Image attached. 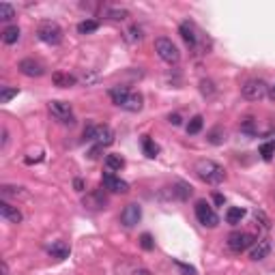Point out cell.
I'll return each instance as SVG.
<instances>
[{"instance_id": "14", "label": "cell", "mask_w": 275, "mask_h": 275, "mask_svg": "<svg viewBox=\"0 0 275 275\" xmlns=\"http://www.w3.org/2000/svg\"><path fill=\"white\" fill-rule=\"evenodd\" d=\"M271 254V243H269V241H256V243H254V247L252 249H249V258H252V260H264V258L266 256H269Z\"/></svg>"}, {"instance_id": "5", "label": "cell", "mask_w": 275, "mask_h": 275, "mask_svg": "<svg viewBox=\"0 0 275 275\" xmlns=\"http://www.w3.org/2000/svg\"><path fill=\"white\" fill-rule=\"evenodd\" d=\"M266 93H269V86H266V82H262V80H247V82L241 86V95H243L247 101H260Z\"/></svg>"}, {"instance_id": "16", "label": "cell", "mask_w": 275, "mask_h": 275, "mask_svg": "<svg viewBox=\"0 0 275 275\" xmlns=\"http://www.w3.org/2000/svg\"><path fill=\"white\" fill-rule=\"evenodd\" d=\"M0 193H3V198H13V200H26L28 198V191L24 187H18V185H3L0 187Z\"/></svg>"}, {"instance_id": "31", "label": "cell", "mask_w": 275, "mask_h": 275, "mask_svg": "<svg viewBox=\"0 0 275 275\" xmlns=\"http://www.w3.org/2000/svg\"><path fill=\"white\" fill-rule=\"evenodd\" d=\"M260 155H262V159L269 161V159L275 155V142H264V144H260Z\"/></svg>"}, {"instance_id": "41", "label": "cell", "mask_w": 275, "mask_h": 275, "mask_svg": "<svg viewBox=\"0 0 275 275\" xmlns=\"http://www.w3.org/2000/svg\"><path fill=\"white\" fill-rule=\"evenodd\" d=\"M74 185H76V189H78V191H84V183L80 181V179H76V181H74Z\"/></svg>"}, {"instance_id": "13", "label": "cell", "mask_w": 275, "mask_h": 275, "mask_svg": "<svg viewBox=\"0 0 275 275\" xmlns=\"http://www.w3.org/2000/svg\"><path fill=\"white\" fill-rule=\"evenodd\" d=\"M116 273L118 275H153L147 266L135 264V262H120V264H116Z\"/></svg>"}, {"instance_id": "20", "label": "cell", "mask_w": 275, "mask_h": 275, "mask_svg": "<svg viewBox=\"0 0 275 275\" xmlns=\"http://www.w3.org/2000/svg\"><path fill=\"white\" fill-rule=\"evenodd\" d=\"M179 32H181V37H183V41L187 43L189 47H193L196 45V41H198V37H196V30H193V26L191 24H187V22H183L181 26H179Z\"/></svg>"}, {"instance_id": "24", "label": "cell", "mask_w": 275, "mask_h": 275, "mask_svg": "<svg viewBox=\"0 0 275 275\" xmlns=\"http://www.w3.org/2000/svg\"><path fill=\"white\" fill-rule=\"evenodd\" d=\"M106 168L110 170V172H118V170L125 168V159L120 155H108L106 157Z\"/></svg>"}, {"instance_id": "36", "label": "cell", "mask_w": 275, "mask_h": 275, "mask_svg": "<svg viewBox=\"0 0 275 275\" xmlns=\"http://www.w3.org/2000/svg\"><path fill=\"white\" fill-rule=\"evenodd\" d=\"M200 91L204 95H213V82H209V80H202L200 82Z\"/></svg>"}, {"instance_id": "17", "label": "cell", "mask_w": 275, "mask_h": 275, "mask_svg": "<svg viewBox=\"0 0 275 275\" xmlns=\"http://www.w3.org/2000/svg\"><path fill=\"white\" fill-rule=\"evenodd\" d=\"M52 82L58 88H71V86H76L78 78L71 74H64V71H56V74H52Z\"/></svg>"}, {"instance_id": "28", "label": "cell", "mask_w": 275, "mask_h": 275, "mask_svg": "<svg viewBox=\"0 0 275 275\" xmlns=\"http://www.w3.org/2000/svg\"><path fill=\"white\" fill-rule=\"evenodd\" d=\"M15 18V9L9 3H0V20L3 22H9Z\"/></svg>"}, {"instance_id": "39", "label": "cell", "mask_w": 275, "mask_h": 275, "mask_svg": "<svg viewBox=\"0 0 275 275\" xmlns=\"http://www.w3.org/2000/svg\"><path fill=\"white\" fill-rule=\"evenodd\" d=\"M7 144H9V131H7V127H3V144L0 147L7 149Z\"/></svg>"}, {"instance_id": "3", "label": "cell", "mask_w": 275, "mask_h": 275, "mask_svg": "<svg viewBox=\"0 0 275 275\" xmlns=\"http://www.w3.org/2000/svg\"><path fill=\"white\" fill-rule=\"evenodd\" d=\"M37 37L47 45H58L62 41V28L54 22H43L41 26L37 28Z\"/></svg>"}, {"instance_id": "19", "label": "cell", "mask_w": 275, "mask_h": 275, "mask_svg": "<svg viewBox=\"0 0 275 275\" xmlns=\"http://www.w3.org/2000/svg\"><path fill=\"white\" fill-rule=\"evenodd\" d=\"M129 88L127 86H114V88H110V99L112 103H116L118 108H123V103L127 101V97H129Z\"/></svg>"}, {"instance_id": "1", "label": "cell", "mask_w": 275, "mask_h": 275, "mask_svg": "<svg viewBox=\"0 0 275 275\" xmlns=\"http://www.w3.org/2000/svg\"><path fill=\"white\" fill-rule=\"evenodd\" d=\"M196 172H198L200 179L209 185H220L226 181V170L211 159H200L196 164Z\"/></svg>"}, {"instance_id": "37", "label": "cell", "mask_w": 275, "mask_h": 275, "mask_svg": "<svg viewBox=\"0 0 275 275\" xmlns=\"http://www.w3.org/2000/svg\"><path fill=\"white\" fill-rule=\"evenodd\" d=\"M176 266H179V269L185 273V275H196V269H193V266H189V264H183V262H176Z\"/></svg>"}, {"instance_id": "43", "label": "cell", "mask_w": 275, "mask_h": 275, "mask_svg": "<svg viewBox=\"0 0 275 275\" xmlns=\"http://www.w3.org/2000/svg\"><path fill=\"white\" fill-rule=\"evenodd\" d=\"M266 95H269V99H271V101H275V84L269 86V93H266Z\"/></svg>"}, {"instance_id": "7", "label": "cell", "mask_w": 275, "mask_h": 275, "mask_svg": "<svg viewBox=\"0 0 275 275\" xmlns=\"http://www.w3.org/2000/svg\"><path fill=\"white\" fill-rule=\"evenodd\" d=\"M254 243H256V237L254 234H249V232H232V234H228V247L237 254L245 252V249H249V247H254Z\"/></svg>"}, {"instance_id": "9", "label": "cell", "mask_w": 275, "mask_h": 275, "mask_svg": "<svg viewBox=\"0 0 275 275\" xmlns=\"http://www.w3.org/2000/svg\"><path fill=\"white\" fill-rule=\"evenodd\" d=\"M18 69L22 71L24 76H28V78H41L43 74H45V67L39 60H35V58H24V60H20V64H18Z\"/></svg>"}, {"instance_id": "10", "label": "cell", "mask_w": 275, "mask_h": 275, "mask_svg": "<svg viewBox=\"0 0 275 275\" xmlns=\"http://www.w3.org/2000/svg\"><path fill=\"white\" fill-rule=\"evenodd\" d=\"M93 140L97 142V147L106 149V147H110V144H114V131H112L108 125H97Z\"/></svg>"}, {"instance_id": "27", "label": "cell", "mask_w": 275, "mask_h": 275, "mask_svg": "<svg viewBox=\"0 0 275 275\" xmlns=\"http://www.w3.org/2000/svg\"><path fill=\"white\" fill-rule=\"evenodd\" d=\"M202 127H204V118L198 114V116H193L189 123H187V133H189V135H196V133H200Z\"/></svg>"}, {"instance_id": "8", "label": "cell", "mask_w": 275, "mask_h": 275, "mask_svg": "<svg viewBox=\"0 0 275 275\" xmlns=\"http://www.w3.org/2000/svg\"><path fill=\"white\" fill-rule=\"evenodd\" d=\"M142 220V209L140 204H135V202H131V204H127L123 209V213H120V222H123L125 228H133V226H138Z\"/></svg>"}, {"instance_id": "23", "label": "cell", "mask_w": 275, "mask_h": 275, "mask_svg": "<svg viewBox=\"0 0 275 275\" xmlns=\"http://www.w3.org/2000/svg\"><path fill=\"white\" fill-rule=\"evenodd\" d=\"M142 151H144V155L151 157V159H155L159 155V147L155 144V140H151L149 135L142 138Z\"/></svg>"}, {"instance_id": "32", "label": "cell", "mask_w": 275, "mask_h": 275, "mask_svg": "<svg viewBox=\"0 0 275 275\" xmlns=\"http://www.w3.org/2000/svg\"><path fill=\"white\" fill-rule=\"evenodd\" d=\"M172 193H176L181 200H185V198L191 196V187L189 185H185V183H176V189H172Z\"/></svg>"}, {"instance_id": "42", "label": "cell", "mask_w": 275, "mask_h": 275, "mask_svg": "<svg viewBox=\"0 0 275 275\" xmlns=\"http://www.w3.org/2000/svg\"><path fill=\"white\" fill-rule=\"evenodd\" d=\"M0 269H3V275H9V264H7L5 260L0 262Z\"/></svg>"}, {"instance_id": "11", "label": "cell", "mask_w": 275, "mask_h": 275, "mask_svg": "<svg viewBox=\"0 0 275 275\" xmlns=\"http://www.w3.org/2000/svg\"><path fill=\"white\" fill-rule=\"evenodd\" d=\"M0 215H3V220L9 222V224H22V220H24V215H22L20 209L13 207L11 202H7V200L0 202Z\"/></svg>"}, {"instance_id": "4", "label": "cell", "mask_w": 275, "mask_h": 275, "mask_svg": "<svg viewBox=\"0 0 275 275\" xmlns=\"http://www.w3.org/2000/svg\"><path fill=\"white\" fill-rule=\"evenodd\" d=\"M196 220L204 226V228H215L220 224V217L213 211V207L207 200H198L196 202Z\"/></svg>"}, {"instance_id": "40", "label": "cell", "mask_w": 275, "mask_h": 275, "mask_svg": "<svg viewBox=\"0 0 275 275\" xmlns=\"http://www.w3.org/2000/svg\"><path fill=\"white\" fill-rule=\"evenodd\" d=\"M99 151H103L101 147H95L91 153H88V155H91V159H97V157H99Z\"/></svg>"}, {"instance_id": "2", "label": "cell", "mask_w": 275, "mask_h": 275, "mask_svg": "<svg viewBox=\"0 0 275 275\" xmlns=\"http://www.w3.org/2000/svg\"><path fill=\"white\" fill-rule=\"evenodd\" d=\"M155 52H157L159 58L164 62H168V64H179V60H181L179 47H176L172 43V39H168V37L155 39Z\"/></svg>"}, {"instance_id": "35", "label": "cell", "mask_w": 275, "mask_h": 275, "mask_svg": "<svg viewBox=\"0 0 275 275\" xmlns=\"http://www.w3.org/2000/svg\"><path fill=\"white\" fill-rule=\"evenodd\" d=\"M254 217H256V222L262 226V230H269V228H271V220H269V217H266L262 211H254Z\"/></svg>"}, {"instance_id": "30", "label": "cell", "mask_w": 275, "mask_h": 275, "mask_svg": "<svg viewBox=\"0 0 275 275\" xmlns=\"http://www.w3.org/2000/svg\"><path fill=\"white\" fill-rule=\"evenodd\" d=\"M91 204H95V209H103L106 207V198H101L99 193H93V196L84 198V207H91Z\"/></svg>"}, {"instance_id": "21", "label": "cell", "mask_w": 275, "mask_h": 275, "mask_svg": "<svg viewBox=\"0 0 275 275\" xmlns=\"http://www.w3.org/2000/svg\"><path fill=\"white\" fill-rule=\"evenodd\" d=\"M243 217H245V209H241V207H230L228 211H226V222H228L230 226L241 224Z\"/></svg>"}, {"instance_id": "33", "label": "cell", "mask_w": 275, "mask_h": 275, "mask_svg": "<svg viewBox=\"0 0 275 275\" xmlns=\"http://www.w3.org/2000/svg\"><path fill=\"white\" fill-rule=\"evenodd\" d=\"M140 245H142V249L151 252V249H155V241H153V237H151L149 232H144L142 237H140Z\"/></svg>"}, {"instance_id": "22", "label": "cell", "mask_w": 275, "mask_h": 275, "mask_svg": "<svg viewBox=\"0 0 275 275\" xmlns=\"http://www.w3.org/2000/svg\"><path fill=\"white\" fill-rule=\"evenodd\" d=\"M20 35H22V30L18 26H7L3 30V41L7 45H13V43H18L20 41Z\"/></svg>"}, {"instance_id": "6", "label": "cell", "mask_w": 275, "mask_h": 275, "mask_svg": "<svg viewBox=\"0 0 275 275\" xmlns=\"http://www.w3.org/2000/svg\"><path fill=\"white\" fill-rule=\"evenodd\" d=\"M47 110H50V114L58 120V123H64V125H74L76 123L74 110H71V106L67 101H50Z\"/></svg>"}, {"instance_id": "34", "label": "cell", "mask_w": 275, "mask_h": 275, "mask_svg": "<svg viewBox=\"0 0 275 275\" xmlns=\"http://www.w3.org/2000/svg\"><path fill=\"white\" fill-rule=\"evenodd\" d=\"M127 15H129V13H127L125 9H108V18L114 20V22H123Z\"/></svg>"}, {"instance_id": "25", "label": "cell", "mask_w": 275, "mask_h": 275, "mask_svg": "<svg viewBox=\"0 0 275 275\" xmlns=\"http://www.w3.org/2000/svg\"><path fill=\"white\" fill-rule=\"evenodd\" d=\"M97 28H99V22H97V20H84V22L78 24L80 35H91V32H95Z\"/></svg>"}, {"instance_id": "26", "label": "cell", "mask_w": 275, "mask_h": 275, "mask_svg": "<svg viewBox=\"0 0 275 275\" xmlns=\"http://www.w3.org/2000/svg\"><path fill=\"white\" fill-rule=\"evenodd\" d=\"M142 28L140 26H131V28H127V32H125V39L129 43H140L142 41Z\"/></svg>"}, {"instance_id": "38", "label": "cell", "mask_w": 275, "mask_h": 275, "mask_svg": "<svg viewBox=\"0 0 275 275\" xmlns=\"http://www.w3.org/2000/svg\"><path fill=\"white\" fill-rule=\"evenodd\" d=\"M168 123H170V125H174V127H176V125H181V114H170V116H168Z\"/></svg>"}, {"instance_id": "18", "label": "cell", "mask_w": 275, "mask_h": 275, "mask_svg": "<svg viewBox=\"0 0 275 275\" xmlns=\"http://www.w3.org/2000/svg\"><path fill=\"white\" fill-rule=\"evenodd\" d=\"M142 106H144V97L140 93H129L127 101L123 103V110H127V112H140Z\"/></svg>"}, {"instance_id": "12", "label": "cell", "mask_w": 275, "mask_h": 275, "mask_svg": "<svg viewBox=\"0 0 275 275\" xmlns=\"http://www.w3.org/2000/svg\"><path fill=\"white\" fill-rule=\"evenodd\" d=\"M101 181H103V185H106V189H110V191H116V193H127L129 191V183L123 181V179H118L114 172H106Z\"/></svg>"}, {"instance_id": "15", "label": "cell", "mask_w": 275, "mask_h": 275, "mask_svg": "<svg viewBox=\"0 0 275 275\" xmlns=\"http://www.w3.org/2000/svg\"><path fill=\"white\" fill-rule=\"evenodd\" d=\"M69 245L64 243V241H52L50 245H47V254H50L52 258H56V260H64V258L69 256Z\"/></svg>"}, {"instance_id": "29", "label": "cell", "mask_w": 275, "mask_h": 275, "mask_svg": "<svg viewBox=\"0 0 275 275\" xmlns=\"http://www.w3.org/2000/svg\"><path fill=\"white\" fill-rule=\"evenodd\" d=\"M20 88H9V86H3V91H0V103H9L13 97H18Z\"/></svg>"}, {"instance_id": "44", "label": "cell", "mask_w": 275, "mask_h": 275, "mask_svg": "<svg viewBox=\"0 0 275 275\" xmlns=\"http://www.w3.org/2000/svg\"><path fill=\"white\" fill-rule=\"evenodd\" d=\"M213 200L217 202V204H224V196H220V193H215V196H213Z\"/></svg>"}]
</instances>
